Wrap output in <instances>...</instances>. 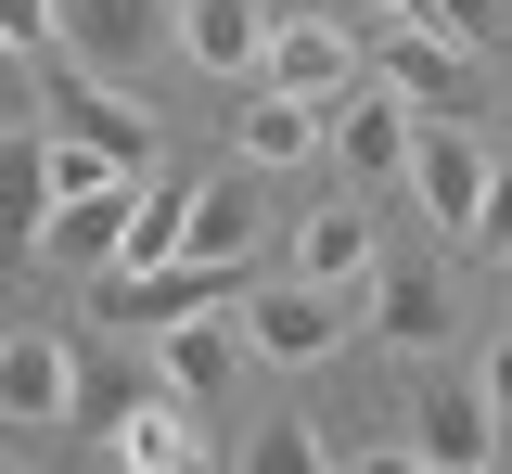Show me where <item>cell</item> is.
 <instances>
[{"mask_svg": "<svg viewBox=\"0 0 512 474\" xmlns=\"http://www.w3.org/2000/svg\"><path fill=\"white\" fill-rule=\"evenodd\" d=\"M384 270V244H372V205L346 193V205H320L308 231H295V282H320V295H372Z\"/></svg>", "mask_w": 512, "mask_h": 474, "instance_id": "11", "label": "cell"}, {"mask_svg": "<svg viewBox=\"0 0 512 474\" xmlns=\"http://www.w3.org/2000/svg\"><path fill=\"white\" fill-rule=\"evenodd\" d=\"M0 52H13V65L64 52V0H0Z\"/></svg>", "mask_w": 512, "mask_h": 474, "instance_id": "20", "label": "cell"}, {"mask_svg": "<svg viewBox=\"0 0 512 474\" xmlns=\"http://www.w3.org/2000/svg\"><path fill=\"white\" fill-rule=\"evenodd\" d=\"M410 193L436 205V231H474V205H487V154H474V129L423 116V129H410Z\"/></svg>", "mask_w": 512, "mask_h": 474, "instance_id": "10", "label": "cell"}, {"mask_svg": "<svg viewBox=\"0 0 512 474\" xmlns=\"http://www.w3.org/2000/svg\"><path fill=\"white\" fill-rule=\"evenodd\" d=\"M39 231H52V154L39 129H0V270H26Z\"/></svg>", "mask_w": 512, "mask_h": 474, "instance_id": "12", "label": "cell"}, {"mask_svg": "<svg viewBox=\"0 0 512 474\" xmlns=\"http://www.w3.org/2000/svg\"><path fill=\"white\" fill-rule=\"evenodd\" d=\"M39 90H52V129H64V141L116 154L128 180H154V129H141V103H128L116 77H90V65H64V52H39Z\"/></svg>", "mask_w": 512, "mask_h": 474, "instance_id": "1", "label": "cell"}, {"mask_svg": "<svg viewBox=\"0 0 512 474\" xmlns=\"http://www.w3.org/2000/svg\"><path fill=\"white\" fill-rule=\"evenodd\" d=\"M167 26H180L167 0H64V65L128 77V65H154V39H167Z\"/></svg>", "mask_w": 512, "mask_h": 474, "instance_id": "7", "label": "cell"}, {"mask_svg": "<svg viewBox=\"0 0 512 474\" xmlns=\"http://www.w3.org/2000/svg\"><path fill=\"white\" fill-rule=\"evenodd\" d=\"M461 244H474V257H512V167H487V205H474Z\"/></svg>", "mask_w": 512, "mask_h": 474, "instance_id": "23", "label": "cell"}, {"mask_svg": "<svg viewBox=\"0 0 512 474\" xmlns=\"http://www.w3.org/2000/svg\"><path fill=\"white\" fill-rule=\"evenodd\" d=\"M231 372H244V308H192V321H167L154 334V385L167 398H231Z\"/></svg>", "mask_w": 512, "mask_h": 474, "instance_id": "6", "label": "cell"}, {"mask_svg": "<svg viewBox=\"0 0 512 474\" xmlns=\"http://www.w3.org/2000/svg\"><path fill=\"white\" fill-rule=\"evenodd\" d=\"M0 474H26V462H0Z\"/></svg>", "mask_w": 512, "mask_h": 474, "instance_id": "29", "label": "cell"}, {"mask_svg": "<svg viewBox=\"0 0 512 474\" xmlns=\"http://www.w3.org/2000/svg\"><path fill=\"white\" fill-rule=\"evenodd\" d=\"M116 474H205V436H192V398H167V385H141L116 423Z\"/></svg>", "mask_w": 512, "mask_h": 474, "instance_id": "13", "label": "cell"}, {"mask_svg": "<svg viewBox=\"0 0 512 474\" xmlns=\"http://www.w3.org/2000/svg\"><path fill=\"white\" fill-rule=\"evenodd\" d=\"M244 474H333V462H320V436H308V423H256Z\"/></svg>", "mask_w": 512, "mask_h": 474, "instance_id": "21", "label": "cell"}, {"mask_svg": "<svg viewBox=\"0 0 512 474\" xmlns=\"http://www.w3.org/2000/svg\"><path fill=\"white\" fill-rule=\"evenodd\" d=\"M180 52H192L205 77H231V90H244L256 52H269V13H256V0H180Z\"/></svg>", "mask_w": 512, "mask_h": 474, "instance_id": "16", "label": "cell"}, {"mask_svg": "<svg viewBox=\"0 0 512 474\" xmlns=\"http://www.w3.org/2000/svg\"><path fill=\"white\" fill-rule=\"evenodd\" d=\"M384 90H397L410 116L474 129V52H461V39H436V26H397V39H384Z\"/></svg>", "mask_w": 512, "mask_h": 474, "instance_id": "5", "label": "cell"}, {"mask_svg": "<svg viewBox=\"0 0 512 474\" xmlns=\"http://www.w3.org/2000/svg\"><path fill=\"white\" fill-rule=\"evenodd\" d=\"M269 90H295V103H333V90H359V52H346V26H320V13H282L269 26V52H256Z\"/></svg>", "mask_w": 512, "mask_h": 474, "instance_id": "9", "label": "cell"}, {"mask_svg": "<svg viewBox=\"0 0 512 474\" xmlns=\"http://www.w3.org/2000/svg\"><path fill=\"white\" fill-rule=\"evenodd\" d=\"M39 154H52V205H77V193H103V180H128L116 154H90V141H64V129H39Z\"/></svg>", "mask_w": 512, "mask_h": 474, "instance_id": "19", "label": "cell"}, {"mask_svg": "<svg viewBox=\"0 0 512 474\" xmlns=\"http://www.w3.org/2000/svg\"><path fill=\"white\" fill-rule=\"evenodd\" d=\"M346 308H359V295H320V282H256L244 346H256V359H282V372H308V359H333V346H346Z\"/></svg>", "mask_w": 512, "mask_h": 474, "instance_id": "4", "label": "cell"}, {"mask_svg": "<svg viewBox=\"0 0 512 474\" xmlns=\"http://www.w3.org/2000/svg\"><path fill=\"white\" fill-rule=\"evenodd\" d=\"M0 423L13 436H64L77 423V346L64 334H39V321L0 334Z\"/></svg>", "mask_w": 512, "mask_h": 474, "instance_id": "2", "label": "cell"}, {"mask_svg": "<svg viewBox=\"0 0 512 474\" xmlns=\"http://www.w3.org/2000/svg\"><path fill=\"white\" fill-rule=\"evenodd\" d=\"M180 257H218V270H256V180H192Z\"/></svg>", "mask_w": 512, "mask_h": 474, "instance_id": "17", "label": "cell"}, {"mask_svg": "<svg viewBox=\"0 0 512 474\" xmlns=\"http://www.w3.org/2000/svg\"><path fill=\"white\" fill-rule=\"evenodd\" d=\"M474 385H487V410H500V423H512V334L487 346V372H474Z\"/></svg>", "mask_w": 512, "mask_h": 474, "instance_id": "24", "label": "cell"}, {"mask_svg": "<svg viewBox=\"0 0 512 474\" xmlns=\"http://www.w3.org/2000/svg\"><path fill=\"white\" fill-rule=\"evenodd\" d=\"M231 154H244V167H295V154H320V103L244 77V103H231Z\"/></svg>", "mask_w": 512, "mask_h": 474, "instance_id": "15", "label": "cell"}, {"mask_svg": "<svg viewBox=\"0 0 512 474\" xmlns=\"http://www.w3.org/2000/svg\"><path fill=\"white\" fill-rule=\"evenodd\" d=\"M13 77H26V65H13V52H0V116H13Z\"/></svg>", "mask_w": 512, "mask_h": 474, "instance_id": "26", "label": "cell"}, {"mask_svg": "<svg viewBox=\"0 0 512 474\" xmlns=\"http://www.w3.org/2000/svg\"><path fill=\"white\" fill-rule=\"evenodd\" d=\"M320 141L346 154V180H359V193H372V180H410V103H397L384 77L333 90V103H320Z\"/></svg>", "mask_w": 512, "mask_h": 474, "instance_id": "3", "label": "cell"}, {"mask_svg": "<svg viewBox=\"0 0 512 474\" xmlns=\"http://www.w3.org/2000/svg\"><path fill=\"white\" fill-rule=\"evenodd\" d=\"M372 334L448 346V282H436V270H372Z\"/></svg>", "mask_w": 512, "mask_h": 474, "instance_id": "18", "label": "cell"}, {"mask_svg": "<svg viewBox=\"0 0 512 474\" xmlns=\"http://www.w3.org/2000/svg\"><path fill=\"white\" fill-rule=\"evenodd\" d=\"M333 474H436L423 449H359V462H333Z\"/></svg>", "mask_w": 512, "mask_h": 474, "instance_id": "25", "label": "cell"}, {"mask_svg": "<svg viewBox=\"0 0 512 474\" xmlns=\"http://www.w3.org/2000/svg\"><path fill=\"white\" fill-rule=\"evenodd\" d=\"M128 205H141V180H103V193L52 205V231H39V257H52V270H116V244H128Z\"/></svg>", "mask_w": 512, "mask_h": 474, "instance_id": "14", "label": "cell"}, {"mask_svg": "<svg viewBox=\"0 0 512 474\" xmlns=\"http://www.w3.org/2000/svg\"><path fill=\"white\" fill-rule=\"evenodd\" d=\"M423 26H436V39H461V52H487V39L512 26V0H423Z\"/></svg>", "mask_w": 512, "mask_h": 474, "instance_id": "22", "label": "cell"}, {"mask_svg": "<svg viewBox=\"0 0 512 474\" xmlns=\"http://www.w3.org/2000/svg\"><path fill=\"white\" fill-rule=\"evenodd\" d=\"M0 129H13V116H0Z\"/></svg>", "mask_w": 512, "mask_h": 474, "instance_id": "30", "label": "cell"}, {"mask_svg": "<svg viewBox=\"0 0 512 474\" xmlns=\"http://www.w3.org/2000/svg\"><path fill=\"white\" fill-rule=\"evenodd\" d=\"M410 449L436 474H487L500 462V410H487V385H423L410 398Z\"/></svg>", "mask_w": 512, "mask_h": 474, "instance_id": "8", "label": "cell"}, {"mask_svg": "<svg viewBox=\"0 0 512 474\" xmlns=\"http://www.w3.org/2000/svg\"><path fill=\"white\" fill-rule=\"evenodd\" d=\"M384 13H397V26H423V0H384Z\"/></svg>", "mask_w": 512, "mask_h": 474, "instance_id": "27", "label": "cell"}, {"mask_svg": "<svg viewBox=\"0 0 512 474\" xmlns=\"http://www.w3.org/2000/svg\"><path fill=\"white\" fill-rule=\"evenodd\" d=\"M487 270H500V295H512V257H487Z\"/></svg>", "mask_w": 512, "mask_h": 474, "instance_id": "28", "label": "cell"}]
</instances>
